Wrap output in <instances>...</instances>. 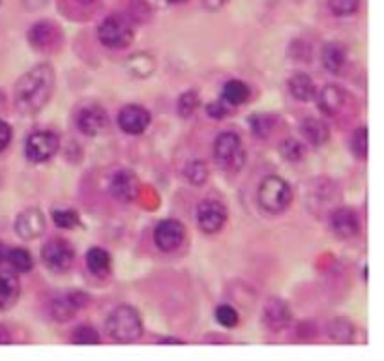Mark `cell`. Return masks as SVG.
Segmentation results:
<instances>
[{
  "mask_svg": "<svg viewBox=\"0 0 384 361\" xmlns=\"http://www.w3.org/2000/svg\"><path fill=\"white\" fill-rule=\"evenodd\" d=\"M186 238V229L178 219H163L154 229V241L157 249L165 253H171L182 246Z\"/></svg>",
  "mask_w": 384,
  "mask_h": 361,
  "instance_id": "9c48e42d",
  "label": "cell"
},
{
  "mask_svg": "<svg viewBox=\"0 0 384 361\" xmlns=\"http://www.w3.org/2000/svg\"><path fill=\"white\" fill-rule=\"evenodd\" d=\"M10 342H11L10 330L0 324V345H10Z\"/></svg>",
  "mask_w": 384,
  "mask_h": 361,
  "instance_id": "f35d334b",
  "label": "cell"
},
{
  "mask_svg": "<svg viewBox=\"0 0 384 361\" xmlns=\"http://www.w3.org/2000/svg\"><path fill=\"white\" fill-rule=\"evenodd\" d=\"M259 204L268 214H281L293 201L291 186L279 176H266L259 186Z\"/></svg>",
  "mask_w": 384,
  "mask_h": 361,
  "instance_id": "277c9868",
  "label": "cell"
},
{
  "mask_svg": "<svg viewBox=\"0 0 384 361\" xmlns=\"http://www.w3.org/2000/svg\"><path fill=\"white\" fill-rule=\"evenodd\" d=\"M300 131L306 137V141L313 146L326 145L330 139L328 124L324 120H318V118H306L300 126Z\"/></svg>",
  "mask_w": 384,
  "mask_h": 361,
  "instance_id": "44dd1931",
  "label": "cell"
},
{
  "mask_svg": "<svg viewBox=\"0 0 384 361\" xmlns=\"http://www.w3.org/2000/svg\"><path fill=\"white\" fill-rule=\"evenodd\" d=\"M6 262H10V266L14 268V271L17 273H28V271L34 268V261H32V255L23 247H14V249H8V258Z\"/></svg>",
  "mask_w": 384,
  "mask_h": 361,
  "instance_id": "4316f807",
  "label": "cell"
},
{
  "mask_svg": "<svg viewBox=\"0 0 384 361\" xmlns=\"http://www.w3.org/2000/svg\"><path fill=\"white\" fill-rule=\"evenodd\" d=\"M197 223L202 232L216 234L227 223V208L219 201H202L197 206Z\"/></svg>",
  "mask_w": 384,
  "mask_h": 361,
  "instance_id": "8fae6325",
  "label": "cell"
},
{
  "mask_svg": "<svg viewBox=\"0 0 384 361\" xmlns=\"http://www.w3.org/2000/svg\"><path fill=\"white\" fill-rule=\"evenodd\" d=\"M77 2H79V4H83V6H88V4H92L94 0H77Z\"/></svg>",
  "mask_w": 384,
  "mask_h": 361,
  "instance_id": "ee69618b",
  "label": "cell"
},
{
  "mask_svg": "<svg viewBox=\"0 0 384 361\" xmlns=\"http://www.w3.org/2000/svg\"><path fill=\"white\" fill-rule=\"evenodd\" d=\"M41 258L46 262V266L51 271H56V273H62L66 271L68 268L73 264V258H76V249L71 246L70 241L64 240V238H53L43 246L41 249Z\"/></svg>",
  "mask_w": 384,
  "mask_h": 361,
  "instance_id": "8992f818",
  "label": "cell"
},
{
  "mask_svg": "<svg viewBox=\"0 0 384 361\" xmlns=\"http://www.w3.org/2000/svg\"><path fill=\"white\" fill-rule=\"evenodd\" d=\"M46 229V216L38 208H28V210L21 211L16 219V232L21 240H38L40 236H43Z\"/></svg>",
  "mask_w": 384,
  "mask_h": 361,
  "instance_id": "5bb4252c",
  "label": "cell"
},
{
  "mask_svg": "<svg viewBox=\"0 0 384 361\" xmlns=\"http://www.w3.org/2000/svg\"><path fill=\"white\" fill-rule=\"evenodd\" d=\"M347 64V51L341 43H326L323 49V66L330 73H339Z\"/></svg>",
  "mask_w": 384,
  "mask_h": 361,
  "instance_id": "cb8c5ba5",
  "label": "cell"
},
{
  "mask_svg": "<svg viewBox=\"0 0 384 361\" xmlns=\"http://www.w3.org/2000/svg\"><path fill=\"white\" fill-rule=\"evenodd\" d=\"M216 320L225 328H234L238 324V311L231 305H219L216 309Z\"/></svg>",
  "mask_w": 384,
  "mask_h": 361,
  "instance_id": "e575fe53",
  "label": "cell"
},
{
  "mask_svg": "<svg viewBox=\"0 0 384 361\" xmlns=\"http://www.w3.org/2000/svg\"><path fill=\"white\" fill-rule=\"evenodd\" d=\"M249 100V86L242 80H227L223 86V101L231 107H240Z\"/></svg>",
  "mask_w": 384,
  "mask_h": 361,
  "instance_id": "d4e9b609",
  "label": "cell"
},
{
  "mask_svg": "<svg viewBox=\"0 0 384 361\" xmlns=\"http://www.w3.org/2000/svg\"><path fill=\"white\" fill-rule=\"evenodd\" d=\"M263 320L272 331H284L291 322V309L281 298H270L263 307Z\"/></svg>",
  "mask_w": 384,
  "mask_h": 361,
  "instance_id": "e0dca14e",
  "label": "cell"
},
{
  "mask_svg": "<svg viewBox=\"0 0 384 361\" xmlns=\"http://www.w3.org/2000/svg\"><path fill=\"white\" fill-rule=\"evenodd\" d=\"M184 176L186 180L193 186H202L207 184L208 176H210V171H208V165L202 159H193L190 161L184 169Z\"/></svg>",
  "mask_w": 384,
  "mask_h": 361,
  "instance_id": "83f0119b",
  "label": "cell"
},
{
  "mask_svg": "<svg viewBox=\"0 0 384 361\" xmlns=\"http://www.w3.org/2000/svg\"><path fill=\"white\" fill-rule=\"evenodd\" d=\"M248 126L249 130L253 131V135L259 137V139H266V137L272 133L274 118L270 115H263V113L251 115L248 118Z\"/></svg>",
  "mask_w": 384,
  "mask_h": 361,
  "instance_id": "f1b7e54d",
  "label": "cell"
},
{
  "mask_svg": "<svg viewBox=\"0 0 384 361\" xmlns=\"http://www.w3.org/2000/svg\"><path fill=\"white\" fill-rule=\"evenodd\" d=\"M11 137H14V130L8 122L0 120V152H4L11 142Z\"/></svg>",
  "mask_w": 384,
  "mask_h": 361,
  "instance_id": "74e56055",
  "label": "cell"
},
{
  "mask_svg": "<svg viewBox=\"0 0 384 361\" xmlns=\"http://www.w3.org/2000/svg\"><path fill=\"white\" fill-rule=\"evenodd\" d=\"M101 337L98 333L96 328L92 326H79L76 331H73V335H71V342L73 345H100Z\"/></svg>",
  "mask_w": 384,
  "mask_h": 361,
  "instance_id": "1f68e13d",
  "label": "cell"
},
{
  "mask_svg": "<svg viewBox=\"0 0 384 361\" xmlns=\"http://www.w3.org/2000/svg\"><path fill=\"white\" fill-rule=\"evenodd\" d=\"M126 70L137 79H147L156 71V61L150 53H135L128 58Z\"/></svg>",
  "mask_w": 384,
  "mask_h": 361,
  "instance_id": "603a6c76",
  "label": "cell"
},
{
  "mask_svg": "<svg viewBox=\"0 0 384 361\" xmlns=\"http://www.w3.org/2000/svg\"><path fill=\"white\" fill-rule=\"evenodd\" d=\"M55 70L49 64H38L21 75L14 88V103L19 115L40 113L55 92Z\"/></svg>",
  "mask_w": 384,
  "mask_h": 361,
  "instance_id": "6da1fadb",
  "label": "cell"
},
{
  "mask_svg": "<svg viewBox=\"0 0 384 361\" xmlns=\"http://www.w3.org/2000/svg\"><path fill=\"white\" fill-rule=\"evenodd\" d=\"M281 154H284L285 159H289L291 163H299L303 157V146L294 139H289L281 145Z\"/></svg>",
  "mask_w": 384,
  "mask_h": 361,
  "instance_id": "d590c367",
  "label": "cell"
},
{
  "mask_svg": "<svg viewBox=\"0 0 384 361\" xmlns=\"http://www.w3.org/2000/svg\"><path fill=\"white\" fill-rule=\"evenodd\" d=\"M351 148H353L354 156H358L360 159L368 157V127L362 126L353 133L351 139Z\"/></svg>",
  "mask_w": 384,
  "mask_h": 361,
  "instance_id": "d6a6232c",
  "label": "cell"
},
{
  "mask_svg": "<svg viewBox=\"0 0 384 361\" xmlns=\"http://www.w3.org/2000/svg\"><path fill=\"white\" fill-rule=\"evenodd\" d=\"M53 221H55V225L58 229H66V231H73L81 219H79V214L76 210H53L51 214Z\"/></svg>",
  "mask_w": 384,
  "mask_h": 361,
  "instance_id": "4dcf8cb0",
  "label": "cell"
},
{
  "mask_svg": "<svg viewBox=\"0 0 384 361\" xmlns=\"http://www.w3.org/2000/svg\"><path fill=\"white\" fill-rule=\"evenodd\" d=\"M207 115L214 120H222L229 115V105L225 101H212L207 105Z\"/></svg>",
  "mask_w": 384,
  "mask_h": 361,
  "instance_id": "8d00e7d4",
  "label": "cell"
},
{
  "mask_svg": "<svg viewBox=\"0 0 384 361\" xmlns=\"http://www.w3.org/2000/svg\"><path fill=\"white\" fill-rule=\"evenodd\" d=\"M6 258H8V247H6L4 244H2V241H0V266H2V264H4Z\"/></svg>",
  "mask_w": 384,
  "mask_h": 361,
  "instance_id": "b9f144b4",
  "label": "cell"
},
{
  "mask_svg": "<svg viewBox=\"0 0 384 361\" xmlns=\"http://www.w3.org/2000/svg\"><path fill=\"white\" fill-rule=\"evenodd\" d=\"M201 105V100H199V94L195 90H186L180 98H178V115L182 118H190V116L195 113Z\"/></svg>",
  "mask_w": 384,
  "mask_h": 361,
  "instance_id": "f546056e",
  "label": "cell"
},
{
  "mask_svg": "<svg viewBox=\"0 0 384 361\" xmlns=\"http://www.w3.org/2000/svg\"><path fill=\"white\" fill-rule=\"evenodd\" d=\"M227 0H202V4L207 6L208 10H217V8H222Z\"/></svg>",
  "mask_w": 384,
  "mask_h": 361,
  "instance_id": "ab89813d",
  "label": "cell"
},
{
  "mask_svg": "<svg viewBox=\"0 0 384 361\" xmlns=\"http://www.w3.org/2000/svg\"><path fill=\"white\" fill-rule=\"evenodd\" d=\"M169 2H184V0H169Z\"/></svg>",
  "mask_w": 384,
  "mask_h": 361,
  "instance_id": "f6af8a7d",
  "label": "cell"
},
{
  "mask_svg": "<svg viewBox=\"0 0 384 361\" xmlns=\"http://www.w3.org/2000/svg\"><path fill=\"white\" fill-rule=\"evenodd\" d=\"M162 345H184V341L180 339H175V337H169V339H162Z\"/></svg>",
  "mask_w": 384,
  "mask_h": 361,
  "instance_id": "7bdbcfd3",
  "label": "cell"
},
{
  "mask_svg": "<svg viewBox=\"0 0 384 361\" xmlns=\"http://www.w3.org/2000/svg\"><path fill=\"white\" fill-rule=\"evenodd\" d=\"M289 90L299 101H311L317 95V86L315 80L303 73V71H296L291 79H289Z\"/></svg>",
  "mask_w": 384,
  "mask_h": 361,
  "instance_id": "ffe728a7",
  "label": "cell"
},
{
  "mask_svg": "<svg viewBox=\"0 0 384 361\" xmlns=\"http://www.w3.org/2000/svg\"><path fill=\"white\" fill-rule=\"evenodd\" d=\"M0 4H2V0H0Z\"/></svg>",
  "mask_w": 384,
  "mask_h": 361,
  "instance_id": "bcb514c9",
  "label": "cell"
},
{
  "mask_svg": "<svg viewBox=\"0 0 384 361\" xmlns=\"http://www.w3.org/2000/svg\"><path fill=\"white\" fill-rule=\"evenodd\" d=\"M105 331L115 342H120V345L135 342L142 335L141 315L132 305L117 307L107 316Z\"/></svg>",
  "mask_w": 384,
  "mask_h": 361,
  "instance_id": "7a4b0ae2",
  "label": "cell"
},
{
  "mask_svg": "<svg viewBox=\"0 0 384 361\" xmlns=\"http://www.w3.org/2000/svg\"><path fill=\"white\" fill-rule=\"evenodd\" d=\"M88 305V296L83 292H70L64 296L53 298L49 303V313L56 322H68L71 320L76 313L83 307Z\"/></svg>",
  "mask_w": 384,
  "mask_h": 361,
  "instance_id": "4fadbf2b",
  "label": "cell"
},
{
  "mask_svg": "<svg viewBox=\"0 0 384 361\" xmlns=\"http://www.w3.org/2000/svg\"><path fill=\"white\" fill-rule=\"evenodd\" d=\"M332 14L338 17H349L358 11L360 0H328Z\"/></svg>",
  "mask_w": 384,
  "mask_h": 361,
  "instance_id": "836d02e7",
  "label": "cell"
},
{
  "mask_svg": "<svg viewBox=\"0 0 384 361\" xmlns=\"http://www.w3.org/2000/svg\"><path fill=\"white\" fill-rule=\"evenodd\" d=\"M330 226L338 238L341 240H351L354 236L360 234L362 223H360V216L356 210L349 208V206H341L338 210L332 211L330 216Z\"/></svg>",
  "mask_w": 384,
  "mask_h": 361,
  "instance_id": "7c38bea8",
  "label": "cell"
},
{
  "mask_svg": "<svg viewBox=\"0 0 384 361\" xmlns=\"http://www.w3.org/2000/svg\"><path fill=\"white\" fill-rule=\"evenodd\" d=\"M317 103L321 113H324L326 116L338 115L339 109L343 107L345 103V90L338 85H326L323 90L317 92Z\"/></svg>",
  "mask_w": 384,
  "mask_h": 361,
  "instance_id": "d6986e66",
  "label": "cell"
},
{
  "mask_svg": "<svg viewBox=\"0 0 384 361\" xmlns=\"http://www.w3.org/2000/svg\"><path fill=\"white\" fill-rule=\"evenodd\" d=\"M86 266L94 277H107L111 273V255L103 247H92L86 253Z\"/></svg>",
  "mask_w": 384,
  "mask_h": 361,
  "instance_id": "7402d4cb",
  "label": "cell"
},
{
  "mask_svg": "<svg viewBox=\"0 0 384 361\" xmlns=\"http://www.w3.org/2000/svg\"><path fill=\"white\" fill-rule=\"evenodd\" d=\"M25 4L28 10H38L43 4H47V0H25Z\"/></svg>",
  "mask_w": 384,
  "mask_h": 361,
  "instance_id": "60d3db41",
  "label": "cell"
},
{
  "mask_svg": "<svg viewBox=\"0 0 384 361\" xmlns=\"http://www.w3.org/2000/svg\"><path fill=\"white\" fill-rule=\"evenodd\" d=\"M28 41L40 53H53L62 46V32L58 26L49 23V21H40V23H34L31 26Z\"/></svg>",
  "mask_w": 384,
  "mask_h": 361,
  "instance_id": "ba28073f",
  "label": "cell"
},
{
  "mask_svg": "<svg viewBox=\"0 0 384 361\" xmlns=\"http://www.w3.org/2000/svg\"><path fill=\"white\" fill-rule=\"evenodd\" d=\"M21 294V283L16 271H0V311L16 305Z\"/></svg>",
  "mask_w": 384,
  "mask_h": 361,
  "instance_id": "ac0fdd59",
  "label": "cell"
},
{
  "mask_svg": "<svg viewBox=\"0 0 384 361\" xmlns=\"http://www.w3.org/2000/svg\"><path fill=\"white\" fill-rule=\"evenodd\" d=\"M326 331H328V337L332 341L341 342V345H349V342H353L356 328L347 318H334V320L328 322Z\"/></svg>",
  "mask_w": 384,
  "mask_h": 361,
  "instance_id": "484cf974",
  "label": "cell"
},
{
  "mask_svg": "<svg viewBox=\"0 0 384 361\" xmlns=\"http://www.w3.org/2000/svg\"><path fill=\"white\" fill-rule=\"evenodd\" d=\"M109 116L101 105H86L77 115V127L88 137H96L107 130Z\"/></svg>",
  "mask_w": 384,
  "mask_h": 361,
  "instance_id": "2e32d148",
  "label": "cell"
},
{
  "mask_svg": "<svg viewBox=\"0 0 384 361\" xmlns=\"http://www.w3.org/2000/svg\"><path fill=\"white\" fill-rule=\"evenodd\" d=\"M214 159H216V163L223 171H240L244 167V161H246L242 139L237 133H233V131L219 133L216 142H214Z\"/></svg>",
  "mask_w": 384,
  "mask_h": 361,
  "instance_id": "5b68a950",
  "label": "cell"
},
{
  "mask_svg": "<svg viewBox=\"0 0 384 361\" xmlns=\"http://www.w3.org/2000/svg\"><path fill=\"white\" fill-rule=\"evenodd\" d=\"M98 38L107 49H126L135 38L133 21L122 14L105 17L98 26Z\"/></svg>",
  "mask_w": 384,
  "mask_h": 361,
  "instance_id": "3957f363",
  "label": "cell"
},
{
  "mask_svg": "<svg viewBox=\"0 0 384 361\" xmlns=\"http://www.w3.org/2000/svg\"><path fill=\"white\" fill-rule=\"evenodd\" d=\"M61 148V139L53 131H36L26 139L25 154L32 163H43L55 156Z\"/></svg>",
  "mask_w": 384,
  "mask_h": 361,
  "instance_id": "52a82bcc",
  "label": "cell"
},
{
  "mask_svg": "<svg viewBox=\"0 0 384 361\" xmlns=\"http://www.w3.org/2000/svg\"><path fill=\"white\" fill-rule=\"evenodd\" d=\"M109 193L120 202H133L141 193L139 176L130 169H120L113 174L109 182Z\"/></svg>",
  "mask_w": 384,
  "mask_h": 361,
  "instance_id": "30bf717a",
  "label": "cell"
},
{
  "mask_svg": "<svg viewBox=\"0 0 384 361\" xmlns=\"http://www.w3.org/2000/svg\"><path fill=\"white\" fill-rule=\"evenodd\" d=\"M152 122L150 110L141 105H126L118 113V126L128 135H141Z\"/></svg>",
  "mask_w": 384,
  "mask_h": 361,
  "instance_id": "9a60e30c",
  "label": "cell"
}]
</instances>
